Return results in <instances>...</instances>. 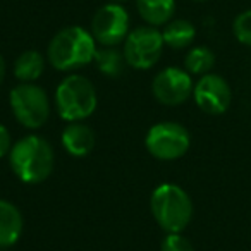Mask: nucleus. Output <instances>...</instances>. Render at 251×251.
Instances as JSON below:
<instances>
[{
	"label": "nucleus",
	"mask_w": 251,
	"mask_h": 251,
	"mask_svg": "<svg viewBox=\"0 0 251 251\" xmlns=\"http://www.w3.org/2000/svg\"><path fill=\"white\" fill-rule=\"evenodd\" d=\"M9 162L19 181L40 184L47 181L53 171V150L45 138L29 134L12 145Z\"/></svg>",
	"instance_id": "f257e3e1"
},
{
	"label": "nucleus",
	"mask_w": 251,
	"mask_h": 251,
	"mask_svg": "<svg viewBox=\"0 0 251 251\" xmlns=\"http://www.w3.org/2000/svg\"><path fill=\"white\" fill-rule=\"evenodd\" d=\"M97 50L91 31L81 26H67L50 40L47 57L53 69L67 73L93 62Z\"/></svg>",
	"instance_id": "f03ea898"
},
{
	"label": "nucleus",
	"mask_w": 251,
	"mask_h": 251,
	"mask_svg": "<svg viewBox=\"0 0 251 251\" xmlns=\"http://www.w3.org/2000/svg\"><path fill=\"white\" fill-rule=\"evenodd\" d=\"M150 208L157 224L165 232H182L193 219V201L177 184L165 182L155 188L150 198Z\"/></svg>",
	"instance_id": "7ed1b4c3"
},
{
	"label": "nucleus",
	"mask_w": 251,
	"mask_h": 251,
	"mask_svg": "<svg viewBox=\"0 0 251 251\" xmlns=\"http://www.w3.org/2000/svg\"><path fill=\"white\" fill-rule=\"evenodd\" d=\"M97 105L93 83L81 74L66 76L55 90V108L66 122H83L97 110Z\"/></svg>",
	"instance_id": "20e7f679"
},
{
	"label": "nucleus",
	"mask_w": 251,
	"mask_h": 251,
	"mask_svg": "<svg viewBox=\"0 0 251 251\" xmlns=\"http://www.w3.org/2000/svg\"><path fill=\"white\" fill-rule=\"evenodd\" d=\"M12 114L26 129H38L50 115V100L43 88L33 83H21L9 95Z\"/></svg>",
	"instance_id": "39448f33"
},
{
	"label": "nucleus",
	"mask_w": 251,
	"mask_h": 251,
	"mask_svg": "<svg viewBox=\"0 0 251 251\" xmlns=\"http://www.w3.org/2000/svg\"><path fill=\"white\" fill-rule=\"evenodd\" d=\"M145 147L151 157L171 162L184 157L191 147V134L179 122L164 121L151 126L145 138Z\"/></svg>",
	"instance_id": "423d86ee"
},
{
	"label": "nucleus",
	"mask_w": 251,
	"mask_h": 251,
	"mask_svg": "<svg viewBox=\"0 0 251 251\" xmlns=\"http://www.w3.org/2000/svg\"><path fill=\"white\" fill-rule=\"evenodd\" d=\"M164 45L162 31L155 26H140L131 29L122 49L126 64L138 71L151 69L160 60Z\"/></svg>",
	"instance_id": "0eeeda50"
},
{
	"label": "nucleus",
	"mask_w": 251,
	"mask_h": 251,
	"mask_svg": "<svg viewBox=\"0 0 251 251\" xmlns=\"http://www.w3.org/2000/svg\"><path fill=\"white\" fill-rule=\"evenodd\" d=\"M129 14L121 4H107L95 12L91 19V35L101 47H117L129 35Z\"/></svg>",
	"instance_id": "6e6552de"
},
{
	"label": "nucleus",
	"mask_w": 251,
	"mask_h": 251,
	"mask_svg": "<svg viewBox=\"0 0 251 251\" xmlns=\"http://www.w3.org/2000/svg\"><path fill=\"white\" fill-rule=\"evenodd\" d=\"M193 88L195 83L191 79V74L179 67H165L153 77L151 83L153 97L167 107L184 103L193 95Z\"/></svg>",
	"instance_id": "1a4fd4ad"
},
{
	"label": "nucleus",
	"mask_w": 251,
	"mask_h": 251,
	"mask_svg": "<svg viewBox=\"0 0 251 251\" xmlns=\"http://www.w3.org/2000/svg\"><path fill=\"white\" fill-rule=\"evenodd\" d=\"M193 98L201 112L210 115H220L230 107L232 91L222 76L208 73L200 77L198 83H195Z\"/></svg>",
	"instance_id": "9d476101"
},
{
	"label": "nucleus",
	"mask_w": 251,
	"mask_h": 251,
	"mask_svg": "<svg viewBox=\"0 0 251 251\" xmlns=\"http://www.w3.org/2000/svg\"><path fill=\"white\" fill-rule=\"evenodd\" d=\"M60 143L73 157H86L95 148V133L90 126L83 122H69L62 131Z\"/></svg>",
	"instance_id": "9b49d317"
},
{
	"label": "nucleus",
	"mask_w": 251,
	"mask_h": 251,
	"mask_svg": "<svg viewBox=\"0 0 251 251\" xmlns=\"http://www.w3.org/2000/svg\"><path fill=\"white\" fill-rule=\"evenodd\" d=\"M23 215L14 203L0 200V248H11L23 234Z\"/></svg>",
	"instance_id": "f8f14e48"
},
{
	"label": "nucleus",
	"mask_w": 251,
	"mask_h": 251,
	"mask_svg": "<svg viewBox=\"0 0 251 251\" xmlns=\"http://www.w3.org/2000/svg\"><path fill=\"white\" fill-rule=\"evenodd\" d=\"M141 19L148 26H164L176 14V0H136Z\"/></svg>",
	"instance_id": "ddd939ff"
},
{
	"label": "nucleus",
	"mask_w": 251,
	"mask_h": 251,
	"mask_svg": "<svg viewBox=\"0 0 251 251\" xmlns=\"http://www.w3.org/2000/svg\"><path fill=\"white\" fill-rule=\"evenodd\" d=\"M164 43L174 50L188 49L196 38V28L188 19H172L165 25L164 31Z\"/></svg>",
	"instance_id": "4468645a"
},
{
	"label": "nucleus",
	"mask_w": 251,
	"mask_h": 251,
	"mask_svg": "<svg viewBox=\"0 0 251 251\" xmlns=\"http://www.w3.org/2000/svg\"><path fill=\"white\" fill-rule=\"evenodd\" d=\"M45 71V59L36 50H26L16 59L14 76L21 83H35Z\"/></svg>",
	"instance_id": "2eb2a0df"
},
{
	"label": "nucleus",
	"mask_w": 251,
	"mask_h": 251,
	"mask_svg": "<svg viewBox=\"0 0 251 251\" xmlns=\"http://www.w3.org/2000/svg\"><path fill=\"white\" fill-rule=\"evenodd\" d=\"M215 66V55L208 47H193L184 57V69L191 76H205Z\"/></svg>",
	"instance_id": "dca6fc26"
},
{
	"label": "nucleus",
	"mask_w": 251,
	"mask_h": 251,
	"mask_svg": "<svg viewBox=\"0 0 251 251\" xmlns=\"http://www.w3.org/2000/svg\"><path fill=\"white\" fill-rule=\"evenodd\" d=\"M95 62L101 74L108 77H119L124 73L126 59L124 53L119 52L115 47H103L95 53Z\"/></svg>",
	"instance_id": "f3484780"
},
{
	"label": "nucleus",
	"mask_w": 251,
	"mask_h": 251,
	"mask_svg": "<svg viewBox=\"0 0 251 251\" xmlns=\"http://www.w3.org/2000/svg\"><path fill=\"white\" fill-rule=\"evenodd\" d=\"M232 33L239 43L251 47V9L236 16L232 23Z\"/></svg>",
	"instance_id": "a211bd4d"
},
{
	"label": "nucleus",
	"mask_w": 251,
	"mask_h": 251,
	"mask_svg": "<svg viewBox=\"0 0 251 251\" xmlns=\"http://www.w3.org/2000/svg\"><path fill=\"white\" fill-rule=\"evenodd\" d=\"M160 251H195L191 241L181 232H169L160 244Z\"/></svg>",
	"instance_id": "6ab92c4d"
},
{
	"label": "nucleus",
	"mask_w": 251,
	"mask_h": 251,
	"mask_svg": "<svg viewBox=\"0 0 251 251\" xmlns=\"http://www.w3.org/2000/svg\"><path fill=\"white\" fill-rule=\"evenodd\" d=\"M11 148H12L11 133H9V129L4 124H0V158L11 153Z\"/></svg>",
	"instance_id": "aec40b11"
},
{
	"label": "nucleus",
	"mask_w": 251,
	"mask_h": 251,
	"mask_svg": "<svg viewBox=\"0 0 251 251\" xmlns=\"http://www.w3.org/2000/svg\"><path fill=\"white\" fill-rule=\"evenodd\" d=\"M4 77H5V60H4V57L0 55V84H2Z\"/></svg>",
	"instance_id": "412c9836"
},
{
	"label": "nucleus",
	"mask_w": 251,
	"mask_h": 251,
	"mask_svg": "<svg viewBox=\"0 0 251 251\" xmlns=\"http://www.w3.org/2000/svg\"><path fill=\"white\" fill-rule=\"evenodd\" d=\"M112 2H115V4H117V2H126V0H112Z\"/></svg>",
	"instance_id": "4be33fe9"
},
{
	"label": "nucleus",
	"mask_w": 251,
	"mask_h": 251,
	"mask_svg": "<svg viewBox=\"0 0 251 251\" xmlns=\"http://www.w3.org/2000/svg\"><path fill=\"white\" fill-rule=\"evenodd\" d=\"M195 2H205V0H195Z\"/></svg>",
	"instance_id": "5701e85b"
}]
</instances>
